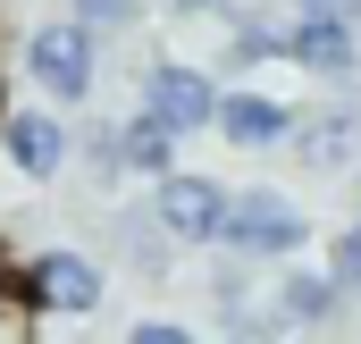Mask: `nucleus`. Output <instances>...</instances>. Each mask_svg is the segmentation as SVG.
Segmentation results:
<instances>
[{
    "label": "nucleus",
    "mask_w": 361,
    "mask_h": 344,
    "mask_svg": "<svg viewBox=\"0 0 361 344\" xmlns=\"http://www.w3.org/2000/svg\"><path fill=\"white\" fill-rule=\"evenodd\" d=\"M126 344H210V336H193L185 319H135V328H126Z\"/></svg>",
    "instance_id": "17"
},
{
    "label": "nucleus",
    "mask_w": 361,
    "mask_h": 344,
    "mask_svg": "<svg viewBox=\"0 0 361 344\" xmlns=\"http://www.w3.org/2000/svg\"><path fill=\"white\" fill-rule=\"evenodd\" d=\"M109 302V269L85 244H42L25 260V311L34 319H92Z\"/></svg>",
    "instance_id": "3"
},
{
    "label": "nucleus",
    "mask_w": 361,
    "mask_h": 344,
    "mask_svg": "<svg viewBox=\"0 0 361 344\" xmlns=\"http://www.w3.org/2000/svg\"><path fill=\"white\" fill-rule=\"evenodd\" d=\"M109 244H118V260H126L135 277H169V260H177V244L152 227V210H143V202L109 210Z\"/></svg>",
    "instance_id": "11"
},
{
    "label": "nucleus",
    "mask_w": 361,
    "mask_h": 344,
    "mask_svg": "<svg viewBox=\"0 0 361 344\" xmlns=\"http://www.w3.org/2000/svg\"><path fill=\"white\" fill-rule=\"evenodd\" d=\"M286 17H336V25H361V0H286Z\"/></svg>",
    "instance_id": "18"
},
{
    "label": "nucleus",
    "mask_w": 361,
    "mask_h": 344,
    "mask_svg": "<svg viewBox=\"0 0 361 344\" xmlns=\"http://www.w3.org/2000/svg\"><path fill=\"white\" fill-rule=\"evenodd\" d=\"M336 302H345V294H336L328 269H294V260H286V277H269V319L286 336H294V328H328Z\"/></svg>",
    "instance_id": "10"
},
{
    "label": "nucleus",
    "mask_w": 361,
    "mask_h": 344,
    "mask_svg": "<svg viewBox=\"0 0 361 344\" xmlns=\"http://www.w3.org/2000/svg\"><path fill=\"white\" fill-rule=\"evenodd\" d=\"M227 193L235 185H219V176H202V168H169V176H152V227L177 244V252H219V219H227Z\"/></svg>",
    "instance_id": "4"
},
{
    "label": "nucleus",
    "mask_w": 361,
    "mask_h": 344,
    "mask_svg": "<svg viewBox=\"0 0 361 344\" xmlns=\"http://www.w3.org/2000/svg\"><path fill=\"white\" fill-rule=\"evenodd\" d=\"M118 168L143 176V185H152V176H169V168H177V135H169V126H152V118L135 109V118L118 126Z\"/></svg>",
    "instance_id": "13"
},
{
    "label": "nucleus",
    "mask_w": 361,
    "mask_h": 344,
    "mask_svg": "<svg viewBox=\"0 0 361 344\" xmlns=\"http://www.w3.org/2000/svg\"><path fill=\"white\" fill-rule=\"evenodd\" d=\"M135 109H143L152 126H169L177 143H193V135H210V118H219V76L193 68V59H152V68L135 76Z\"/></svg>",
    "instance_id": "5"
},
{
    "label": "nucleus",
    "mask_w": 361,
    "mask_h": 344,
    "mask_svg": "<svg viewBox=\"0 0 361 344\" xmlns=\"http://www.w3.org/2000/svg\"><path fill=\"white\" fill-rule=\"evenodd\" d=\"M210 135L227 143V152H277L286 135H294V101H277V92H252V85H219V118H210Z\"/></svg>",
    "instance_id": "8"
},
{
    "label": "nucleus",
    "mask_w": 361,
    "mask_h": 344,
    "mask_svg": "<svg viewBox=\"0 0 361 344\" xmlns=\"http://www.w3.org/2000/svg\"><path fill=\"white\" fill-rule=\"evenodd\" d=\"M219 344H286V328H277V319H269V302H261V311L227 319V328H219Z\"/></svg>",
    "instance_id": "16"
},
{
    "label": "nucleus",
    "mask_w": 361,
    "mask_h": 344,
    "mask_svg": "<svg viewBox=\"0 0 361 344\" xmlns=\"http://www.w3.org/2000/svg\"><path fill=\"white\" fill-rule=\"evenodd\" d=\"M311 244V210H294V193H277V185H244V193H227V219H219V252L227 260H294Z\"/></svg>",
    "instance_id": "2"
},
{
    "label": "nucleus",
    "mask_w": 361,
    "mask_h": 344,
    "mask_svg": "<svg viewBox=\"0 0 361 344\" xmlns=\"http://www.w3.org/2000/svg\"><path fill=\"white\" fill-rule=\"evenodd\" d=\"M143 8H152V0H68V17H76V25H92V34H126Z\"/></svg>",
    "instance_id": "14"
},
{
    "label": "nucleus",
    "mask_w": 361,
    "mask_h": 344,
    "mask_svg": "<svg viewBox=\"0 0 361 344\" xmlns=\"http://www.w3.org/2000/svg\"><path fill=\"white\" fill-rule=\"evenodd\" d=\"M286 59L319 85H353L361 76V25H336V17H286Z\"/></svg>",
    "instance_id": "9"
},
{
    "label": "nucleus",
    "mask_w": 361,
    "mask_h": 344,
    "mask_svg": "<svg viewBox=\"0 0 361 344\" xmlns=\"http://www.w3.org/2000/svg\"><path fill=\"white\" fill-rule=\"evenodd\" d=\"M328 277H336V294H361V219H353V227H336V244H328Z\"/></svg>",
    "instance_id": "15"
},
{
    "label": "nucleus",
    "mask_w": 361,
    "mask_h": 344,
    "mask_svg": "<svg viewBox=\"0 0 361 344\" xmlns=\"http://www.w3.org/2000/svg\"><path fill=\"white\" fill-rule=\"evenodd\" d=\"M286 152H294L311 176H345V168H361V109H353V101L294 109V135H286Z\"/></svg>",
    "instance_id": "7"
},
{
    "label": "nucleus",
    "mask_w": 361,
    "mask_h": 344,
    "mask_svg": "<svg viewBox=\"0 0 361 344\" xmlns=\"http://www.w3.org/2000/svg\"><path fill=\"white\" fill-rule=\"evenodd\" d=\"M25 85L51 109H85L92 85H101V34L76 25V17H42L25 34Z\"/></svg>",
    "instance_id": "1"
},
{
    "label": "nucleus",
    "mask_w": 361,
    "mask_h": 344,
    "mask_svg": "<svg viewBox=\"0 0 361 344\" xmlns=\"http://www.w3.org/2000/svg\"><path fill=\"white\" fill-rule=\"evenodd\" d=\"M160 8H169V17H227L235 0H160Z\"/></svg>",
    "instance_id": "19"
},
{
    "label": "nucleus",
    "mask_w": 361,
    "mask_h": 344,
    "mask_svg": "<svg viewBox=\"0 0 361 344\" xmlns=\"http://www.w3.org/2000/svg\"><path fill=\"white\" fill-rule=\"evenodd\" d=\"M269 59H286V17H269V8H227V76L269 68Z\"/></svg>",
    "instance_id": "12"
},
{
    "label": "nucleus",
    "mask_w": 361,
    "mask_h": 344,
    "mask_svg": "<svg viewBox=\"0 0 361 344\" xmlns=\"http://www.w3.org/2000/svg\"><path fill=\"white\" fill-rule=\"evenodd\" d=\"M0 160H8V176H25V185H59V176L76 168L68 109H51V101H17V109H0Z\"/></svg>",
    "instance_id": "6"
}]
</instances>
